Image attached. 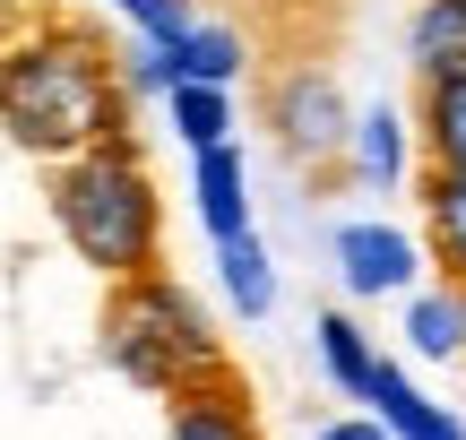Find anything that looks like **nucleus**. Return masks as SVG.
<instances>
[{
  "mask_svg": "<svg viewBox=\"0 0 466 440\" xmlns=\"http://www.w3.org/2000/svg\"><path fill=\"white\" fill-rule=\"evenodd\" d=\"M165 406H173V440H259V415H250V397H242L233 372L190 380V389H173Z\"/></svg>",
  "mask_w": 466,
  "mask_h": 440,
  "instance_id": "obj_6",
  "label": "nucleus"
},
{
  "mask_svg": "<svg viewBox=\"0 0 466 440\" xmlns=\"http://www.w3.org/2000/svg\"><path fill=\"white\" fill-rule=\"evenodd\" d=\"M190 199H199V225L208 234H250V173H242V147L217 138V147H190Z\"/></svg>",
  "mask_w": 466,
  "mask_h": 440,
  "instance_id": "obj_7",
  "label": "nucleus"
},
{
  "mask_svg": "<svg viewBox=\"0 0 466 440\" xmlns=\"http://www.w3.org/2000/svg\"><path fill=\"white\" fill-rule=\"evenodd\" d=\"M311 337H319V363H329V380H337L346 397H363V389H371V372H380L371 337L346 320V311H319V328H311Z\"/></svg>",
  "mask_w": 466,
  "mask_h": 440,
  "instance_id": "obj_14",
  "label": "nucleus"
},
{
  "mask_svg": "<svg viewBox=\"0 0 466 440\" xmlns=\"http://www.w3.org/2000/svg\"><path fill=\"white\" fill-rule=\"evenodd\" d=\"M104 363H113L130 389L173 397V389H190V380L225 372V345H217V328H208V311L190 303L165 268H147V276H121L113 303H104Z\"/></svg>",
  "mask_w": 466,
  "mask_h": 440,
  "instance_id": "obj_3",
  "label": "nucleus"
},
{
  "mask_svg": "<svg viewBox=\"0 0 466 440\" xmlns=\"http://www.w3.org/2000/svg\"><path fill=\"white\" fill-rule=\"evenodd\" d=\"M406 52H415V78H432V69H466V0H415V17H406Z\"/></svg>",
  "mask_w": 466,
  "mask_h": 440,
  "instance_id": "obj_11",
  "label": "nucleus"
},
{
  "mask_svg": "<svg viewBox=\"0 0 466 440\" xmlns=\"http://www.w3.org/2000/svg\"><path fill=\"white\" fill-rule=\"evenodd\" d=\"M217 268H225V294L242 320H268L277 311V268H268V242L259 234H225L217 242Z\"/></svg>",
  "mask_w": 466,
  "mask_h": 440,
  "instance_id": "obj_12",
  "label": "nucleus"
},
{
  "mask_svg": "<svg viewBox=\"0 0 466 440\" xmlns=\"http://www.w3.org/2000/svg\"><path fill=\"white\" fill-rule=\"evenodd\" d=\"M121 78H130V95H173V44H156V35H130L121 44Z\"/></svg>",
  "mask_w": 466,
  "mask_h": 440,
  "instance_id": "obj_18",
  "label": "nucleus"
},
{
  "mask_svg": "<svg viewBox=\"0 0 466 440\" xmlns=\"http://www.w3.org/2000/svg\"><path fill=\"white\" fill-rule=\"evenodd\" d=\"M415 147H423V165H458L466 173V69L415 78Z\"/></svg>",
  "mask_w": 466,
  "mask_h": 440,
  "instance_id": "obj_8",
  "label": "nucleus"
},
{
  "mask_svg": "<svg viewBox=\"0 0 466 440\" xmlns=\"http://www.w3.org/2000/svg\"><path fill=\"white\" fill-rule=\"evenodd\" d=\"M406 155H415V121H398V104L354 121V173H363V182H398Z\"/></svg>",
  "mask_w": 466,
  "mask_h": 440,
  "instance_id": "obj_13",
  "label": "nucleus"
},
{
  "mask_svg": "<svg viewBox=\"0 0 466 440\" xmlns=\"http://www.w3.org/2000/svg\"><path fill=\"white\" fill-rule=\"evenodd\" d=\"M52 225L104 285L165 268V199L130 138H104V147H78L52 165Z\"/></svg>",
  "mask_w": 466,
  "mask_h": 440,
  "instance_id": "obj_2",
  "label": "nucleus"
},
{
  "mask_svg": "<svg viewBox=\"0 0 466 440\" xmlns=\"http://www.w3.org/2000/svg\"><path fill=\"white\" fill-rule=\"evenodd\" d=\"M173 69H182V78H208V86H233L250 69V52H242V35H233V26H208V17H199V26L173 44Z\"/></svg>",
  "mask_w": 466,
  "mask_h": 440,
  "instance_id": "obj_16",
  "label": "nucleus"
},
{
  "mask_svg": "<svg viewBox=\"0 0 466 440\" xmlns=\"http://www.w3.org/2000/svg\"><path fill=\"white\" fill-rule=\"evenodd\" d=\"M121 17H130V35H156V44H182L199 17H190V0H113Z\"/></svg>",
  "mask_w": 466,
  "mask_h": 440,
  "instance_id": "obj_19",
  "label": "nucleus"
},
{
  "mask_svg": "<svg viewBox=\"0 0 466 440\" xmlns=\"http://www.w3.org/2000/svg\"><path fill=\"white\" fill-rule=\"evenodd\" d=\"M406 337H415V355H458V345H466V311H458V285L423 294V303L406 311Z\"/></svg>",
  "mask_w": 466,
  "mask_h": 440,
  "instance_id": "obj_17",
  "label": "nucleus"
},
{
  "mask_svg": "<svg viewBox=\"0 0 466 440\" xmlns=\"http://www.w3.org/2000/svg\"><path fill=\"white\" fill-rule=\"evenodd\" d=\"M0 130L9 147L61 155L104 147V138H130V78H121V52L104 44L78 17H35L0 44Z\"/></svg>",
  "mask_w": 466,
  "mask_h": 440,
  "instance_id": "obj_1",
  "label": "nucleus"
},
{
  "mask_svg": "<svg viewBox=\"0 0 466 440\" xmlns=\"http://www.w3.org/2000/svg\"><path fill=\"white\" fill-rule=\"evenodd\" d=\"M319 440H389V424H380V415H346V424H329Z\"/></svg>",
  "mask_w": 466,
  "mask_h": 440,
  "instance_id": "obj_20",
  "label": "nucleus"
},
{
  "mask_svg": "<svg viewBox=\"0 0 466 440\" xmlns=\"http://www.w3.org/2000/svg\"><path fill=\"white\" fill-rule=\"evenodd\" d=\"M363 406H371V415L389 424V440H466V424H458L450 406H432V397H423L415 380L398 372V363H380V372H371Z\"/></svg>",
  "mask_w": 466,
  "mask_h": 440,
  "instance_id": "obj_9",
  "label": "nucleus"
},
{
  "mask_svg": "<svg viewBox=\"0 0 466 440\" xmlns=\"http://www.w3.org/2000/svg\"><path fill=\"white\" fill-rule=\"evenodd\" d=\"M268 130H277V147L294 155V165H337V155L354 147V113H346L329 69H285V78L268 86Z\"/></svg>",
  "mask_w": 466,
  "mask_h": 440,
  "instance_id": "obj_4",
  "label": "nucleus"
},
{
  "mask_svg": "<svg viewBox=\"0 0 466 440\" xmlns=\"http://www.w3.org/2000/svg\"><path fill=\"white\" fill-rule=\"evenodd\" d=\"M415 268H423L415 234H398L380 216L337 225V276H346V294H398V285H415Z\"/></svg>",
  "mask_w": 466,
  "mask_h": 440,
  "instance_id": "obj_5",
  "label": "nucleus"
},
{
  "mask_svg": "<svg viewBox=\"0 0 466 440\" xmlns=\"http://www.w3.org/2000/svg\"><path fill=\"white\" fill-rule=\"evenodd\" d=\"M458 311H466V285H458Z\"/></svg>",
  "mask_w": 466,
  "mask_h": 440,
  "instance_id": "obj_21",
  "label": "nucleus"
},
{
  "mask_svg": "<svg viewBox=\"0 0 466 440\" xmlns=\"http://www.w3.org/2000/svg\"><path fill=\"white\" fill-rule=\"evenodd\" d=\"M423 251L450 285H466V173L458 165H423Z\"/></svg>",
  "mask_w": 466,
  "mask_h": 440,
  "instance_id": "obj_10",
  "label": "nucleus"
},
{
  "mask_svg": "<svg viewBox=\"0 0 466 440\" xmlns=\"http://www.w3.org/2000/svg\"><path fill=\"white\" fill-rule=\"evenodd\" d=\"M173 138L182 147H217V138H233V104H225V86H208V78H173Z\"/></svg>",
  "mask_w": 466,
  "mask_h": 440,
  "instance_id": "obj_15",
  "label": "nucleus"
}]
</instances>
